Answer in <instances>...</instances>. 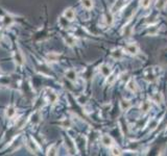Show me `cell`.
Wrapping results in <instances>:
<instances>
[{"label": "cell", "mask_w": 167, "mask_h": 156, "mask_svg": "<svg viewBox=\"0 0 167 156\" xmlns=\"http://www.w3.org/2000/svg\"><path fill=\"white\" fill-rule=\"evenodd\" d=\"M2 22H3V25L6 26V27H9V26H11L12 24L14 23V19L12 16H9V15H6V16L3 17V19H2Z\"/></svg>", "instance_id": "obj_17"}, {"label": "cell", "mask_w": 167, "mask_h": 156, "mask_svg": "<svg viewBox=\"0 0 167 156\" xmlns=\"http://www.w3.org/2000/svg\"><path fill=\"white\" fill-rule=\"evenodd\" d=\"M63 17L68 21H72L74 20L75 18V12L73 11L72 7H68L64 11V14H63Z\"/></svg>", "instance_id": "obj_4"}, {"label": "cell", "mask_w": 167, "mask_h": 156, "mask_svg": "<svg viewBox=\"0 0 167 156\" xmlns=\"http://www.w3.org/2000/svg\"><path fill=\"white\" fill-rule=\"evenodd\" d=\"M101 143H102V145L108 148H111L112 146L115 145V142H114V140H113V137L109 134L101 135Z\"/></svg>", "instance_id": "obj_2"}, {"label": "cell", "mask_w": 167, "mask_h": 156, "mask_svg": "<svg viewBox=\"0 0 167 156\" xmlns=\"http://www.w3.org/2000/svg\"><path fill=\"white\" fill-rule=\"evenodd\" d=\"M99 71H100V73H101L102 76L108 77L112 73V69H111V67H110L109 65L102 64L101 66H100V68H99Z\"/></svg>", "instance_id": "obj_7"}, {"label": "cell", "mask_w": 167, "mask_h": 156, "mask_svg": "<svg viewBox=\"0 0 167 156\" xmlns=\"http://www.w3.org/2000/svg\"><path fill=\"white\" fill-rule=\"evenodd\" d=\"M153 101L154 102H156V103H162V102H163V96H162V95L161 94H159V93H158V94H156V95H155V96L153 97Z\"/></svg>", "instance_id": "obj_25"}, {"label": "cell", "mask_w": 167, "mask_h": 156, "mask_svg": "<svg viewBox=\"0 0 167 156\" xmlns=\"http://www.w3.org/2000/svg\"><path fill=\"white\" fill-rule=\"evenodd\" d=\"M131 106H132V103H131V101H130V100L122 99L121 101H120V109H121L122 111L127 110V109H129Z\"/></svg>", "instance_id": "obj_13"}, {"label": "cell", "mask_w": 167, "mask_h": 156, "mask_svg": "<svg viewBox=\"0 0 167 156\" xmlns=\"http://www.w3.org/2000/svg\"><path fill=\"white\" fill-rule=\"evenodd\" d=\"M46 97H47V100L48 102H50V103H55L56 100H58V95L55 94V92H52L51 90H48L47 92H46Z\"/></svg>", "instance_id": "obj_9"}, {"label": "cell", "mask_w": 167, "mask_h": 156, "mask_svg": "<svg viewBox=\"0 0 167 156\" xmlns=\"http://www.w3.org/2000/svg\"><path fill=\"white\" fill-rule=\"evenodd\" d=\"M151 102L146 100V101L142 102L140 109H141V111H143V113H147L148 110H151Z\"/></svg>", "instance_id": "obj_15"}, {"label": "cell", "mask_w": 167, "mask_h": 156, "mask_svg": "<svg viewBox=\"0 0 167 156\" xmlns=\"http://www.w3.org/2000/svg\"><path fill=\"white\" fill-rule=\"evenodd\" d=\"M61 125H62V127L64 128H70L71 125H72V122H71L69 119H65L64 121L61 122Z\"/></svg>", "instance_id": "obj_27"}, {"label": "cell", "mask_w": 167, "mask_h": 156, "mask_svg": "<svg viewBox=\"0 0 167 156\" xmlns=\"http://www.w3.org/2000/svg\"><path fill=\"white\" fill-rule=\"evenodd\" d=\"M82 4L86 9H88V11L92 9L93 5H94V4H93V0H82Z\"/></svg>", "instance_id": "obj_19"}, {"label": "cell", "mask_w": 167, "mask_h": 156, "mask_svg": "<svg viewBox=\"0 0 167 156\" xmlns=\"http://www.w3.org/2000/svg\"><path fill=\"white\" fill-rule=\"evenodd\" d=\"M167 5V0H157L156 2V7L157 9H159V11H162V9H164Z\"/></svg>", "instance_id": "obj_18"}, {"label": "cell", "mask_w": 167, "mask_h": 156, "mask_svg": "<svg viewBox=\"0 0 167 156\" xmlns=\"http://www.w3.org/2000/svg\"><path fill=\"white\" fill-rule=\"evenodd\" d=\"M15 114H16V108H15L13 105H9L5 109V116L9 119H12V118H14L15 117Z\"/></svg>", "instance_id": "obj_14"}, {"label": "cell", "mask_w": 167, "mask_h": 156, "mask_svg": "<svg viewBox=\"0 0 167 156\" xmlns=\"http://www.w3.org/2000/svg\"><path fill=\"white\" fill-rule=\"evenodd\" d=\"M14 56H15V60L17 62V64L18 65H20L22 66L24 64V56H23V53L21 52V50L20 49H18V50H16L15 51V53H14Z\"/></svg>", "instance_id": "obj_6"}, {"label": "cell", "mask_w": 167, "mask_h": 156, "mask_svg": "<svg viewBox=\"0 0 167 156\" xmlns=\"http://www.w3.org/2000/svg\"><path fill=\"white\" fill-rule=\"evenodd\" d=\"M123 55H124V52L121 48H115V49H113L111 52V56L116 60L121 59V58L123 57Z\"/></svg>", "instance_id": "obj_5"}, {"label": "cell", "mask_w": 167, "mask_h": 156, "mask_svg": "<svg viewBox=\"0 0 167 156\" xmlns=\"http://www.w3.org/2000/svg\"><path fill=\"white\" fill-rule=\"evenodd\" d=\"M65 43H66V45L70 46V47H73V46L76 45L77 40H76V38L73 36H67L65 38Z\"/></svg>", "instance_id": "obj_11"}, {"label": "cell", "mask_w": 167, "mask_h": 156, "mask_svg": "<svg viewBox=\"0 0 167 156\" xmlns=\"http://www.w3.org/2000/svg\"><path fill=\"white\" fill-rule=\"evenodd\" d=\"M110 149H111V154L112 155H121L122 153H121V151H120V149L119 148H117L116 146H112L111 148H110Z\"/></svg>", "instance_id": "obj_26"}, {"label": "cell", "mask_w": 167, "mask_h": 156, "mask_svg": "<svg viewBox=\"0 0 167 156\" xmlns=\"http://www.w3.org/2000/svg\"><path fill=\"white\" fill-rule=\"evenodd\" d=\"M125 87H126L127 91L133 93V94H135V93H137V91H138V84H137V82L135 81L134 79H130L129 81L126 82Z\"/></svg>", "instance_id": "obj_3"}, {"label": "cell", "mask_w": 167, "mask_h": 156, "mask_svg": "<svg viewBox=\"0 0 167 156\" xmlns=\"http://www.w3.org/2000/svg\"><path fill=\"white\" fill-rule=\"evenodd\" d=\"M105 22L107 25H112L113 22H114V18H113V15L111 13H107L105 16Z\"/></svg>", "instance_id": "obj_20"}, {"label": "cell", "mask_w": 167, "mask_h": 156, "mask_svg": "<svg viewBox=\"0 0 167 156\" xmlns=\"http://www.w3.org/2000/svg\"><path fill=\"white\" fill-rule=\"evenodd\" d=\"M124 51H126V53L131 55H137L139 53V46L136 43H130L125 46Z\"/></svg>", "instance_id": "obj_1"}, {"label": "cell", "mask_w": 167, "mask_h": 156, "mask_svg": "<svg viewBox=\"0 0 167 156\" xmlns=\"http://www.w3.org/2000/svg\"><path fill=\"white\" fill-rule=\"evenodd\" d=\"M56 152H58V150H56L55 145H51L50 147L48 148L47 153H46V154H47V155H56V154H58Z\"/></svg>", "instance_id": "obj_22"}, {"label": "cell", "mask_w": 167, "mask_h": 156, "mask_svg": "<svg viewBox=\"0 0 167 156\" xmlns=\"http://www.w3.org/2000/svg\"><path fill=\"white\" fill-rule=\"evenodd\" d=\"M65 75H66V77H67V79H69L71 82H75V81H76L77 74H76V72H75V70L69 69L68 71H66Z\"/></svg>", "instance_id": "obj_8"}, {"label": "cell", "mask_w": 167, "mask_h": 156, "mask_svg": "<svg viewBox=\"0 0 167 156\" xmlns=\"http://www.w3.org/2000/svg\"><path fill=\"white\" fill-rule=\"evenodd\" d=\"M159 32V28L157 26H149L148 27V35L151 36H157V33Z\"/></svg>", "instance_id": "obj_24"}, {"label": "cell", "mask_w": 167, "mask_h": 156, "mask_svg": "<svg viewBox=\"0 0 167 156\" xmlns=\"http://www.w3.org/2000/svg\"><path fill=\"white\" fill-rule=\"evenodd\" d=\"M156 78L157 77H156V75H155L153 69H151V68H149V69L145 72V79L148 82H154L155 80H156Z\"/></svg>", "instance_id": "obj_10"}, {"label": "cell", "mask_w": 167, "mask_h": 156, "mask_svg": "<svg viewBox=\"0 0 167 156\" xmlns=\"http://www.w3.org/2000/svg\"><path fill=\"white\" fill-rule=\"evenodd\" d=\"M116 77H117V75L115 74V73L112 72L111 74L107 77V83L108 84H113L115 82V80H116Z\"/></svg>", "instance_id": "obj_21"}, {"label": "cell", "mask_w": 167, "mask_h": 156, "mask_svg": "<svg viewBox=\"0 0 167 156\" xmlns=\"http://www.w3.org/2000/svg\"><path fill=\"white\" fill-rule=\"evenodd\" d=\"M151 0H140V6L142 8H148L151 6Z\"/></svg>", "instance_id": "obj_23"}, {"label": "cell", "mask_w": 167, "mask_h": 156, "mask_svg": "<svg viewBox=\"0 0 167 156\" xmlns=\"http://www.w3.org/2000/svg\"><path fill=\"white\" fill-rule=\"evenodd\" d=\"M0 39H1V33H0Z\"/></svg>", "instance_id": "obj_28"}, {"label": "cell", "mask_w": 167, "mask_h": 156, "mask_svg": "<svg viewBox=\"0 0 167 156\" xmlns=\"http://www.w3.org/2000/svg\"><path fill=\"white\" fill-rule=\"evenodd\" d=\"M29 150L31 151V152H37V151L39 150V147H38V144H36V142L34 141L33 137H30V140H29V142L27 144Z\"/></svg>", "instance_id": "obj_16"}, {"label": "cell", "mask_w": 167, "mask_h": 156, "mask_svg": "<svg viewBox=\"0 0 167 156\" xmlns=\"http://www.w3.org/2000/svg\"><path fill=\"white\" fill-rule=\"evenodd\" d=\"M59 58H60V54L59 53H55V52H50L46 55V59L50 63H55V62H58Z\"/></svg>", "instance_id": "obj_12"}]
</instances>
